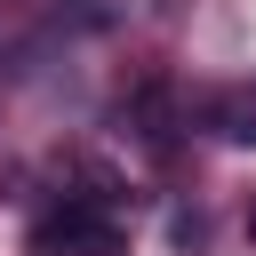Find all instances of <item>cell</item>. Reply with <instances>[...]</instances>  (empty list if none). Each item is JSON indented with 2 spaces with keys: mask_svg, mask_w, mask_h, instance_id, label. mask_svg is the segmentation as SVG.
Here are the masks:
<instances>
[{
  "mask_svg": "<svg viewBox=\"0 0 256 256\" xmlns=\"http://www.w3.org/2000/svg\"><path fill=\"white\" fill-rule=\"evenodd\" d=\"M56 240H64V248H80V256H120V240H128V232H120V216H112L104 200H64V208L40 224V248H56Z\"/></svg>",
  "mask_w": 256,
  "mask_h": 256,
  "instance_id": "cell-1",
  "label": "cell"
},
{
  "mask_svg": "<svg viewBox=\"0 0 256 256\" xmlns=\"http://www.w3.org/2000/svg\"><path fill=\"white\" fill-rule=\"evenodd\" d=\"M248 240H256V208H248Z\"/></svg>",
  "mask_w": 256,
  "mask_h": 256,
  "instance_id": "cell-2",
  "label": "cell"
}]
</instances>
